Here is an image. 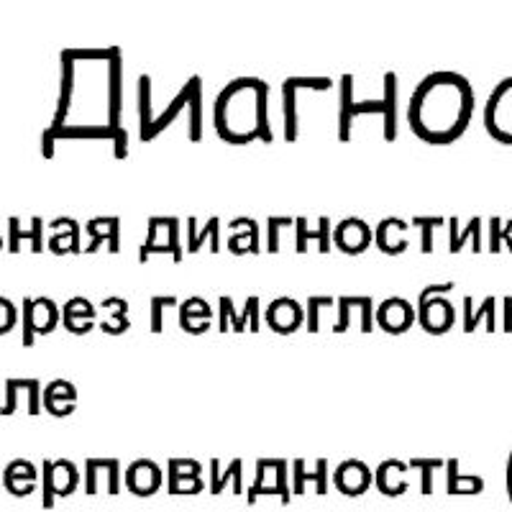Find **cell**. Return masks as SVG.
I'll use <instances>...</instances> for the list:
<instances>
[{"instance_id":"1","label":"cell","mask_w":512,"mask_h":512,"mask_svg":"<svg viewBox=\"0 0 512 512\" xmlns=\"http://www.w3.org/2000/svg\"><path fill=\"white\" fill-rule=\"evenodd\" d=\"M185 108H190V139L200 141L203 139V80L198 75L190 77L177 98L164 108L162 116H152V77H139V136L144 144L157 139Z\"/></svg>"},{"instance_id":"2","label":"cell","mask_w":512,"mask_h":512,"mask_svg":"<svg viewBox=\"0 0 512 512\" xmlns=\"http://www.w3.org/2000/svg\"><path fill=\"white\" fill-rule=\"evenodd\" d=\"M62 320V310L57 308L52 297H24L21 303V344L31 349L36 336H49Z\"/></svg>"},{"instance_id":"3","label":"cell","mask_w":512,"mask_h":512,"mask_svg":"<svg viewBox=\"0 0 512 512\" xmlns=\"http://www.w3.org/2000/svg\"><path fill=\"white\" fill-rule=\"evenodd\" d=\"M108 128L116 134V157L126 159L128 154V134L126 128L121 126V113H123V59L121 49H108Z\"/></svg>"},{"instance_id":"4","label":"cell","mask_w":512,"mask_h":512,"mask_svg":"<svg viewBox=\"0 0 512 512\" xmlns=\"http://www.w3.org/2000/svg\"><path fill=\"white\" fill-rule=\"evenodd\" d=\"M367 113H382L384 116V98L382 100H354V77L344 75L341 77V105H338V139L349 141L351 139V126L354 118L367 116Z\"/></svg>"},{"instance_id":"5","label":"cell","mask_w":512,"mask_h":512,"mask_svg":"<svg viewBox=\"0 0 512 512\" xmlns=\"http://www.w3.org/2000/svg\"><path fill=\"white\" fill-rule=\"evenodd\" d=\"M333 80L328 77H287L282 82V116H285V139H297V93L300 90H331Z\"/></svg>"},{"instance_id":"6","label":"cell","mask_w":512,"mask_h":512,"mask_svg":"<svg viewBox=\"0 0 512 512\" xmlns=\"http://www.w3.org/2000/svg\"><path fill=\"white\" fill-rule=\"evenodd\" d=\"M80 482L77 466L67 459L44 461V505H54V495H72Z\"/></svg>"},{"instance_id":"7","label":"cell","mask_w":512,"mask_h":512,"mask_svg":"<svg viewBox=\"0 0 512 512\" xmlns=\"http://www.w3.org/2000/svg\"><path fill=\"white\" fill-rule=\"evenodd\" d=\"M318 244L320 254H331L333 249V223L328 216H320L315 221V228H310L308 218H295V251L297 254H308V244Z\"/></svg>"},{"instance_id":"8","label":"cell","mask_w":512,"mask_h":512,"mask_svg":"<svg viewBox=\"0 0 512 512\" xmlns=\"http://www.w3.org/2000/svg\"><path fill=\"white\" fill-rule=\"evenodd\" d=\"M372 241V228H369L367 221H361V218H344V221L336 223V228H333V244L344 251V254H364L372 246Z\"/></svg>"},{"instance_id":"9","label":"cell","mask_w":512,"mask_h":512,"mask_svg":"<svg viewBox=\"0 0 512 512\" xmlns=\"http://www.w3.org/2000/svg\"><path fill=\"white\" fill-rule=\"evenodd\" d=\"M44 228H47V223H44V218H39V216L31 218L29 228L21 226V218L11 216L8 218V251H11V254H18L26 241L31 249V254H41V251L47 249V241H44Z\"/></svg>"},{"instance_id":"10","label":"cell","mask_w":512,"mask_h":512,"mask_svg":"<svg viewBox=\"0 0 512 512\" xmlns=\"http://www.w3.org/2000/svg\"><path fill=\"white\" fill-rule=\"evenodd\" d=\"M377 323L382 331L400 336L415 323V308L405 297H387L377 308Z\"/></svg>"},{"instance_id":"11","label":"cell","mask_w":512,"mask_h":512,"mask_svg":"<svg viewBox=\"0 0 512 512\" xmlns=\"http://www.w3.org/2000/svg\"><path fill=\"white\" fill-rule=\"evenodd\" d=\"M90 236V244L85 246V254H98L100 246L108 244V251L111 254H118L121 251V218L118 216H100V218H90L85 223Z\"/></svg>"},{"instance_id":"12","label":"cell","mask_w":512,"mask_h":512,"mask_svg":"<svg viewBox=\"0 0 512 512\" xmlns=\"http://www.w3.org/2000/svg\"><path fill=\"white\" fill-rule=\"evenodd\" d=\"M264 318H267V326L272 328L274 333L290 336V333H295L297 328L303 326L305 313L303 308H300V303H295L292 297H277V300L269 303Z\"/></svg>"},{"instance_id":"13","label":"cell","mask_w":512,"mask_h":512,"mask_svg":"<svg viewBox=\"0 0 512 512\" xmlns=\"http://www.w3.org/2000/svg\"><path fill=\"white\" fill-rule=\"evenodd\" d=\"M41 405L54 418H67L77 408V390L75 384L67 379H52L41 392Z\"/></svg>"},{"instance_id":"14","label":"cell","mask_w":512,"mask_h":512,"mask_svg":"<svg viewBox=\"0 0 512 512\" xmlns=\"http://www.w3.org/2000/svg\"><path fill=\"white\" fill-rule=\"evenodd\" d=\"M49 228H52V236H49L47 241V249L52 251V254L57 256H64V254H82V244H80V223L75 221V218H54L52 223H49Z\"/></svg>"},{"instance_id":"15","label":"cell","mask_w":512,"mask_h":512,"mask_svg":"<svg viewBox=\"0 0 512 512\" xmlns=\"http://www.w3.org/2000/svg\"><path fill=\"white\" fill-rule=\"evenodd\" d=\"M98 310L88 297H70L62 308V326L75 336H85L95 328Z\"/></svg>"},{"instance_id":"16","label":"cell","mask_w":512,"mask_h":512,"mask_svg":"<svg viewBox=\"0 0 512 512\" xmlns=\"http://www.w3.org/2000/svg\"><path fill=\"white\" fill-rule=\"evenodd\" d=\"M418 323L423 326L425 333L431 336H443L454 326V308L446 297H433L423 308H418Z\"/></svg>"},{"instance_id":"17","label":"cell","mask_w":512,"mask_h":512,"mask_svg":"<svg viewBox=\"0 0 512 512\" xmlns=\"http://www.w3.org/2000/svg\"><path fill=\"white\" fill-rule=\"evenodd\" d=\"M333 482L341 492L346 495H361V492H367L369 484H372V472H369V466L359 459H349L344 464L336 466V472H333Z\"/></svg>"},{"instance_id":"18","label":"cell","mask_w":512,"mask_h":512,"mask_svg":"<svg viewBox=\"0 0 512 512\" xmlns=\"http://www.w3.org/2000/svg\"><path fill=\"white\" fill-rule=\"evenodd\" d=\"M126 484L136 495H154L162 487V469L154 461L139 459L128 466Z\"/></svg>"},{"instance_id":"19","label":"cell","mask_w":512,"mask_h":512,"mask_svg":"<svg viewBox=\"0 0 512 512\" xmlns=\"http://www.w3.org/2000/svg\"><path fill=\"white\" fill-rule=\"evenodd\" d=\"M72 90H75V54L62 52V85H59V105H57V118H54L52 128H49L47 136H54L59 128H64V118L70 113L72 103Z\"/></svg>"},{"instance_id":"20","label":"cell","mask_w":512,"mask_h":512,"mask_svg":"<svg viewBox=\"0 0 512 512\" xmlns=\"http://www.w3.org/2000/svg\"><path fill=\"white\" fill-rule=\"evenodd\" d=\"M210 318L213 310L203 297H190L180 305V328L190 336H203L205 331H210Z\"/></svg>"},{"instance_id":"21","label":"cell","mask_w":512,"mask_h":512,"mask_svg":"<svg viewBox=\"0 0 512 512\" xmlns=\"http://www.w3.org/2000/svg\"><path fill=\"white\" fill-rule=\"evenodd\" d=\"M200 464L190 459L169 461V492H200Z\"/></svg>"},{"instance_id":"22","label":"cell","mask_w":512,"mask_h":512,"mask_svg":"<svg viewBox=\"0 0 512 512\" xmlns=\"http://www.w3.org/2000/svg\"><path fill=\"white\" fill-rule=\"evenodd\" d=\"M3 484H6L8 492L18 497L31 495L36 489V466L26 459L11 461L3 472Z\"/></svg>"},{"instance_id":"23","label":"cell","mask_w":512,"mask_h":512,"mask_svg":"<svg viewBox=\"0 0 512 512\" xmlns=\"http://www.w3.org/2000/svg\"><path fill=\"white\" fill-rule=\"evenodd\" d=\"M195 226H198V218H187V254H198L203 249L205 241L210 239V251L218 254L221 251V244H218V231H221V218L213 216L208 223H205L203 233H195Z\"/></svg>"},{"instance_id":"24","label":"cell","mask_w":512,"mask_h":512,"mask_svg":"<svg viewBox=\"0 0 512 512\" xmlns=\"http://www.w3.org/2000/svg\"><path fill=\"white\" fill-rule=\"evenodd\" d=\"M495 308H497V300L492 295L484 297V303L479 305L477 310H474L472 295H466L464 297V331L466 333L477 331V323L482 318H487V331L489 333L497 331V320H495L497 313H495Z\"/></svg>"},{"instance_id":"25","label":"cell","mask_w":512,"mask_h":512,"mask_svg":"<svg viewBox=\"0 0 512 512\" xmlns=\"http://www.w3.org/2000/svg\"><path fill=\"white\" fill-rule=\"evenodd\" d=\"M231 228L233 231H236V228H244V231L231 236V241H228V249H231L233 254H249V251L251 254H259V251H262L256 221H251V218H236V221H231Z\"/></svg>"},{"instance_id":"26","label":"cell","mask_w":512,"mask_h":512,"mask_svg":"<svg viewBox=\"0 0 512 512\" xmlns=\"http://www.w3.org/2000/svg\"><path fill=\"white\" fill-rule=\"evenodd\" d=\"M446 226L448 231H451V244H448V251H451V254H459V251L464 249L466 239H474V251H477V254L482 251V218L474 216L472 221H469V226H466L461 233H459V218L456 216L448 218Z\"/></svg>"},{"instance_id":"27","label":"cell","mask_w":512,"mask_h":512,"mask_svg":"<svg viewBox=\"0 0 512 512\" xmlns=\"http://www.w3.org/2000/svg\"><path fill=\"white\" fill-rule=\"evenodd\" d=\"M326 479H328V461L326 459L315 461L313 472H308V469H305L303 459L292 461V482H295V492H303L305 482H315L318 484V492H326L328 489Z\"/></svg>"},{"instance_id":"28","label":"cell","mask_w":512,"mask_h":512,"mask_svg":"<svg viewBox=\"0 0 512 512\" xmlns=\"http://www.w3.org/2000/svg\"><path fill=\"white\" fill-rule=\"evenodd\" d=\"M397 139V75H384V141Z\"/></svg>"},{"instance_id":"29","label":"cell","mask_w":512,"mask_h":512,"mask_svg":"<svg viewBox=\"0 0 512 512\" xmlns=\"http://www.w3.org/2000/svg\"><path fill=\"white\" fill-rule=\"evenodd\" d=\"M103 308L105 310H113L111 315H108V320H103L100 323V331L108 333V336H121V333L128 331V303L123 300V297H105L103 300Z\"/></svg>"},{"instance_id":"30","label":"cell","mask_w":512,"mask_h":512,"mask_svg":"<svg viewBox=\"0 0 512 512\" xmlns=\"http://www.w3.org/2000/svg\"><path fill=\"white\" fill-rule=\"evenodd\" d=\"M502 241H507V249L512 251V218L507 223L500 216L489 218V251L500 254Z\"/></svg>"},{"instance_id":"31","label":"cell","mask_w":512,"mask_h":512,"mask_svg":"<svg viewBox=\"0 0 512 512\" xmlns=\"http://www.w3.org/2000/svg\"><path fill=\"white\" fill-rule=\"evenodd\" d=\"M446 221L448 218H443V216H415L413 218V226L423 231V241H420V251H423V254H433V249H436V244H433V231L441 226H446Z\"/></svg>"},{"instance_id":"32","label":"cell","mask_w":512,"mask_h":512,"mask_svg":"<svg viewBox=\"0 0 512 512\" xmlns=\"http://www.w3.org/2000/svg\"><path fill=\"white\" fill-rule=\"evenodd\" d=\"M177 305V297L175 295H157L149 300V328L154 333H162L164 328V310L167 308H175Z\"/></svg>"},{"instance_id":"33","label":"cell","mask_w":512,"mask_h":512,"mask_svg":"<svg viewBox=\"0 0 512 512\" xmlns=\"http://www.w3.org/2000/svg\"><path fill=\"white\" fill-rule=\"evenodd\" d=\"M259 297L251 295L246 297V305H244V313L236 315V320H233L231 331L233 333H244L246 331V323H251V331H259Z\"/></svg>"},{"instance_id":"34","label":"cell","mask_w":512,"mask_h":512,"mask_svg":"<svg viewBox=\"0 0 512 512\" xmlns=\"http://www.w3.org/2000/svg\"><path fill=\"white\" fill-rule=\"evenodd\" d=\"M295 226V218L292 216H269L267 218V249L269 254H277L280 251V231L282 228Z\"/></svg>"},{"instance_id":"35","label":"cell","mask_w":512,"mask_h":512,"mask_svg":"<svg viewBox=\"0 0 512 512\" xmlns=\"http://www.w3.org/2000/svg\"><path fill=\"white\" fill-rule=\"evenodd\" d=\"M333 297L328 295H313L308 297V313H305V323H308L310 333L320 331V308H333Z\"/></svg>"},{"instance_id":"36","label":"cell","mask_w":512,"mask_h":512,"mask_svg":"<svg viewBox=\"0 0 512 512\" xmlns=\"http://www.w3.org/2000/svg\"><path fill=\"white\" fill-rule=\"evenodd\" d=\"M18 326V308L13 300L0 295V336H8Z\"/></svg>"},{"instance_id":"37","label":"cell","mask_w":512,"mask_h":512,"mask_svg":"<svg viewBox=\"0 0 512 512\" xmlns=\"http://www.w3.org/2000/svg\"><path fill=\"white\" fill-rule=\"evenodd\" d=\"M167 249L175 259V264L182 262V246H180V218L167 216Z\"/></svg>"},{"instance_id":"38","label":"cell","mask_w":512,"mask_h":512,"mask_svg":"<svg viewBox=\"0 0 512 512\" xmlns=\"http://www.w3.org/2000/svg\"><path fill=\"white\" fill-rule=\"evenodd\" d=\"M236 320V310H233V300L228 295H223L218 300V331L228 333Z\"/></svg>"},{"instance_id":"39","label":"cell","mask_w":512,"mask_h":512,"mask_svg":"<svg viewBox=\"0 0 512 512\" xmlns=\"http://www.w3.org/2000/svg\"><path fill=\"white\" fill-rule=\"evenodd\" d=\"M356 300H359V297H354V295L338 297V320L333 323V331L344 333L346 328H349V313H351V308L356 305Z\"/></svg>"},{"instance_id":"40","label":"cell","mask_w":512,"mask_h":512,"mask_svg":"<svg viewBox=\"0 0 512 512\" xmlns=\"http://www.w3.org/2000/svg\"><path fill=\"white\" fill-rule=\"evenodd\" d=\"M410 466L413 469H420V474H423V492L428 495V492H433V472H436L438 466H441V461H433V459H413L410 461Z\"/></svg>"},{"instance_id":"41","label":"cell","mask_w":512,"mask_h":512,"mask_svg":"<svg viewBox=\"0 0 512 512\" xmlns=\"http://www.w3.org/2000/svg\"><path fill=\"white\" fill-rule=\"evenodd\" d=\"M231 479H233V484H236V492H241V461L239 459L231 461L226 477H216V474H213V492H221L223 484L231 482Z\"/></svg>"},{"instance_id":"42","label":"cell","mask_w":512,"mask_h":512,"mask_svg":"<svg viewBox=\"0 0 512 512\" xmlns=\"http://www.w3.org/2000/svg\"><path fill=\"white\" fill-rule=\"evenodd\" d=\"M454 287H456V282H436V285L423 287V290H420V295H418V308H423V305L428 303V300H433V297L454 292Z\"/></svg>"},{"instance_id":"43","label":"cell","mask_w":512,"mask_h":512,"mask_svg":"<svg viewBox=\"0 0 512 512\" xmlns=\"http://www.w3.org/2000/svg\"><path fill=\"white\" fill-rule=\"evenodd\" d=\"M505 331L512 333V297H505Z\"/></svg>"},{"instance_id":"44","label":"cell","mask_w":512,"mask_h":512,"mask_svg":"<svg viewBox=\"0 0 512 512\" xmlns=\"http://www.w3.org/2000/svg\"><path fill=\"white\" fill-rule=\"evenodd\" d=\"M507 479H510V492H512V454H510V464H507Z\"/></svg>"},{"instance_id":"45","label":"cell","mask_w":512,"mask_h":512,"mask_svg":"<svg viewBox=\"0 0 512 512\" xmlns=\"http://www.w3.org/2000/svg\"><path fill=\"white\" fill-rule=\"evenodd\" d=\"M3 246H6V241H3V236H0V249H3Z\"/></svg>"}]
</instances>
